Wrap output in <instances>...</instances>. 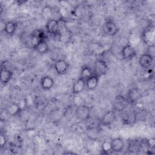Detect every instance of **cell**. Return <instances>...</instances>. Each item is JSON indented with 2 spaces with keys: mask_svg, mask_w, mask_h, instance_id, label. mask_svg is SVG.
I'll return each mask as SVG.
<instances>
[{
  "mask_svg": "<svg viewBox=\"0 0 155 155\" xmlns=\"http://www.w3.org/2000/svg\"><path fill=\"white\" fill-rule=\"evenodd\" d=\"M102 150L105 153H107L109 151L111 150V143L110 141H105L102 145Z\"/></svg>",
  "mask_w": 155,
  "mask_h": 155,
  "instance_id": "cell-21",
  "label": "cell"
},
{
  "mask_svg": "<svg viewBox=\"0 0 155 155\" xmlns=\"http://www.w3.org/2000/svg\"><path fill=\"white\" fill-rule=\"evenodd\" d=\"M59 21L54 19L48 20L46 24V30L48 33L53 35H59Z\"/></svg>",
  "mask_w": 155,
  "mask_h": 155,
  "instance_id": "cell-7",
  "label": "cell"
},
{
  "mask_svg": "<svg viewBox=\"0 0 155 155\" xmlns=\"http://www.w3.org/2000/svg\"><path fill=\"white\" fill-rule=\"evenodd\" d=\"M108 70V65L105 61L102 59H97L94 62L93 73L99 78L106 74Z\"/></svg>",
  "mask_w": 155,
  "mask_h": 155,
  "instance_id": "cell-2",
  "label": "cell"
},
{
  "mask_svg": "<svg viewBox=\"0 0 155 155\" xmlns=\"http://www.w3.org/2000/svg\"><path fill=\"white\" fill-rule=\"evenodd\" d=\"M141 97V93L137 88H132L128 90L125 99L128 104H134Z\"/></svg>",
  "mask_w": 155,
  "mask_h": 155,
  "instance_id": "cell-4",
  "label": "cell"
},
{
  "mask_svg": "<svg viewBox=\"0 0 155 155\" xmlns=\"http://www.w3.org/2000/svg\"><path fill=\"white\" fill-rule=\"evenodd\" d=\"M99 78L94 74L85 80V87L88 90H94L98 85Z\"/></svg>",
  "mask_w": 155,
  "mask_h": 155,
  "instance_id": "cell-14",
  "label": "cell"
},
{
  "mask_svg": "<svg viewBox=\"0 0 155 155\" xmlns=\"http://www.w3.org/2000/svg\"><path fill=\"white\" fill-rule=\"evenodd\" d=\"M94 74L93 70L88 65H84L81 68L80 77L86 80L90 76Z\"/></svg>",
  "mask_w": 155,
  "mask_h": 155,
  "instance_id": "cell-20",
  "label": "cell"
},
{
  "mask_svg": "<svg viewBox=\"0 0 155 155\" xmlns=\"http://www.w3.org/2000/svg\"><path fill=\"white\" fill-rule=\"evenodd\" d=\"M111 151L119 153L121 152L124 148V140L120 137H116L113 139L111 141Z\"/></svg>",
  "mask_w": 155,
  "mask_h": 155,
  "instance_id": "cell-12",
  "label": "cell"
},
{
  "mask_svg": "<svg viewBox=\"0 0 155 155\" xmlns=\"http://www.w3.org/2000/svg\"><path fill=\"white\" fill-rule=\"evenodd\" d=\"M21 110V108L19 104L16 102H13L7 107L6 113L10 116H15L19 113Z\"/></svg>",
  "mask_w": 155,
  "mask_h": 155,
  "instance_id": "cell-17",
  "label": "cell"
},
{
  "mask_svg": "<svg viewBox=\"0 0 155 155\" xmlns=\"http://www.w3.org/2000/svg\"><path fill=\"white\" fill-rule=\"evenodd\" d=\"M6 143V138L5 135L1 134V137H0V143H1V146L3 147L5 145Z\"/></svg>",
  "mask_w": 155,
  "mask_h": 155,
  "instance_id": "cell-22",
  "label": "cell"
},
{
  "mask_svg": "<svg viewBox=\"0 0 155 155\" xmlns=\"http://www.w3.org/2000/svg\"><path fill=\"white\" fill-rule=\"evenodd\" d=\"M40 85L44 90H49L54 85V80L50 76H44L41 79Z\"/></svg>",
  "mask_w": 155,
  "mask_h": 155,
  "instance_id": "cell-15",
  "label": "cell"
},
{
  "mask_svg": "<svg viewBox=\"0 0 155 155\" xmlns=\"http://www.w3.org/2000/svg\"><path fill=\"white\" fill-rule=\"evenodd\" d=\"M76 117L81 121L88 120L91 115V108L90 107L85 105L78 106L74 111Z\"/></svg>",
  "mask_w": 155,
  "mask_h": 155,
  "instance_id": "cell-1",
  "label": "cell"
},
{
  "mask_svg": "<svg viewBox=\"0 0 155 155\" xmlns=\"http://www.w3.org/2000/svg\"><path fill=\"white\" fill-rule=\"evenodd\" d=\"M85 87V80L79 77L73 84L72 87V93L74 94L82 92Z\"/></svg>",
  "mask_w": 155,
  "mask_h": 155,
  "instance_id": "cell-13",
  "label": "cell"
},
{
  "mask_svg": "<svg viewBox=\"0 0 155 155\" xmlns=\"http://www.w3.org/2000/svg\"><path fill=\"white\" fill-rule=\"evenodd\" d=\"M116 119V113L114 111L109 110L103 115L101 122L103 126L107 127L111 125L115 121Z\"/></svg>",
  "mask_w": 155,
  "mask_h": 155,
  "instance_id": "cell-10",
  "label": "cell"
},
{
  "mask_svg": "<svg viewBox=\"0 0 155 155\" xmlns=\"http://www.w3.org/2000/svg\"><path fill=\"white\" fill-rule=\"evenodd\" d=\"M136 51L135 48L130 44H127L124 45L121 50V55L122 58L125 61H131L136 56Z\"/></svg>",
  "mask_w": 155,
  "mask_h": 155,
  "instance_id": "cell-3",
  "label": "cell"
},
{
  "mask_svg": "<svg viewBox=\"0 0 155 155\" xmlns=\"http://www.w3.org/2000/svg\"><path fill=\"white\" fill-rule=\"evenodd\" d=\"M18 24L16 22L14 21H8L5 22V25L4 28L5 33L8 35H13L16 29H17Z\"/></svg>",
  "mask_w": 155,
  "mask_h": 155,
  "instance_id": "cell-19",
  "label": "cell"
},
{
  "mask_svg": "<svg viewBox=\"0 0 155 155\" xmlns=\"http://www.w3.org/2000/svg\"><path fill=\"white\" fill-rule=\"evenodd\" d=\"M154 30L153 27H148L145 28L142 33V40L148 46L154 45Z\"/></svg>",
  "mask_w": 155,
  "mask_h": 155,
  "instance_id": "cell-6",
  "label": "cell"
},
{
  "mask_svg": "<svg viewBox=\"0 0 155 155\" xmlns=\"http://www.w3.org/2000/svg\"><path fill=\"white\" fill-rule=\"evenodd\" d=\"M34 49L40 54H45L49 51L50 48L45 40H41L39 41Z\"/></svg>",
  "mask_w": 155,
  "mask_h": 155,
  "instance_id": "cell-18",
  "label": "cell"
},
{
  "mask_svg": "<svg viewBox=\"0 0 155 155\" xmlns=\"http://www.w3.org/2000/svg\"><path fill=\"white\" fill-rule=\"evenodd\" d=\"M13 72L7 68H2L1 70V82L2 84L6 85L8 84L13 77Z\"/></svg>",
  "mask_w": 155,
  "mask_h": 155,
  "instance_id": "cell-16",
  "label": "cell"
},
{
  "mask_svg": "<svg viewBox=\"0 0 155 155\" xmlns=\"http://www.w3.org/2000/svg\"><path fill=\"white\" fill-rule=\"evenodd\" d=\"M54 68L58 74H65L68 69V64L64 59H58L54 63Z\"/></svg>",
  "mask_w": 155,
  "mask_h": 155,
  "instance_id": "cell-9",
  "label": "cell"
},
{
  "mask_svg": "<svg viewBox=\"0 0 155 155\" xmlns=\"http://www.w3.org/2000/svg\"><path fill=\"white\" fill-rule=\"evenodd\" d=\"M127 102L125 97L121 94L115 96L113 101V108L117 111H122L126 107Z\"/></svg>",
  "mask_w": 155,
  "mask_h": 155,
  "instance_id": "cell-8",
  "label": "cell"
},
{
  "mask_svg": "<svg viewBox=\"0 0 155 155\" xmlns=\"http://www.w3.org/2000/svg\"><path fill=\"white\" fill-rule=\"evenodd\" d=\"M154 57L146 53L142 54L139 58V65L143 68H148L151 67L153 62Z\"/></svg>",
  "mask_w": 155,
  "mask_h": 155,
  "instance_id": "cell-11",
  "label": "cell"
},
{
  "mask_svg": "<svg viewBox=\"0 0 155 155\" xmlns=\"http://www.w3.org/2000/svg\"><path fill=\"white\" fill-rule=\"evenodd\" d=\"M104 33L110 36H114L119 31V28L116 23L111 19L107 20L104 25Z\"/></svg>",
  "mask_w": 155,
  "mask_h": 155,
  "instance_id": "cell-5",
  "label": "cell"
}]
</instances>
